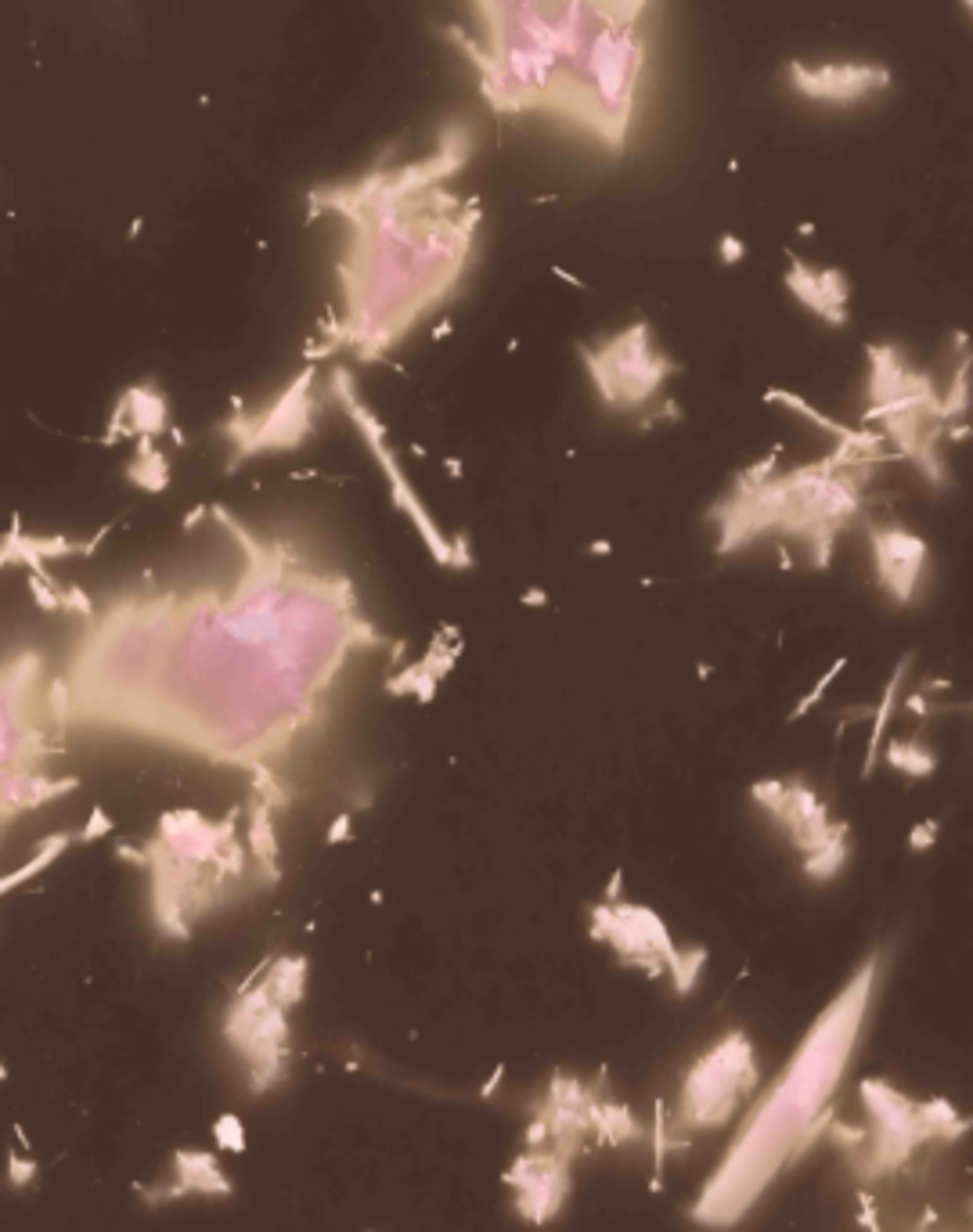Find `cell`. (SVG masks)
I'll return each mask as SVG.
<instances>
[{
  "label": "cell",
  "mask_w": 973,
  "mask_h": 1232,
  "mask_svg": "<svg viewBox=\"0 0 973 1232\" xmlns=\"http://www.w3.org/2000/svg\"><path fill=\"white\" fill-rule=\"evenodd\" d=\"M209 516L246 551V574L220 599L217 591H123L134 613L163 634L101 609L123 628L163 638L155 645L83 630L76 645L105 653H170L174 674L141 684L105 703L76 728H112V736H138L151 710L174 692L145 739L180 746L209 764L257 771L278 767L292 746L325 725L329 692L350 653L386 649V634L361 613L354 580L339 570H317L307 555H292L288 541H267L224 505Z\"/></svg>",
  "instance_id": "1"
},
{
  "label": "cell",
  "mask_w": 973,
  "mask_h": 1232,
  "mask_svg": "<svg viewBox=\"0 0 973 1232\" xmlns=\"http://www.w3.org/2000/svg\"><path fill=\"white\" fill-rule=\"evenodd\" d=\"M462 166L447 148L393 174H368L350 188L311 195L314 209H336L354 224L350 249L339 260L346 317L329 339L307 346V361L354 350L357 361H383L429 310L451 296L462 278L480 205L440 192V180Z\"/></svg>",
  "instance_id": "2"
},
{
  "label": "cell",
  "mask_w": 973,
  "mask_h": 1232,
  "mask_svg": "<svg viewBox=\"0 0 973 1232\" xmlns=\"http://www.w3.org/2000/svg\"><path fill=\"white\" fill-rule=\"evenodd\" d=\"M877 962L879 958L873 955L854 973V980L844 987V995L825 1009L808 1041L790 1059V1067L782 1070L779 1085L761 1099V1107L754 1110L750 1124L736 1138L721 1171H714L699 1204L692 1207L696 1221H703V1225L740 1221L757 1196L768 1190V1182L808 1146V1128L819 1124L815 1121L819 1107L848 1067V1056L858 1038V1024H862L869 995H873Z\"/></svg>",
  "instance_id": "3"
},
{
  "label": "cell",
  "mask_w": 973,
  "mask_h": 1232,
  "mask_svg": "<svg viewBox=\"0 0 973 1232\" xmlns=\"http://www.w3.org/2000/svg\"><path fill=\"white\" fill-rule=\"evenodd\" d=\"M317 383V368H307L267 400L260 411H242V400H234V415H228L217 425L224 437L231 440V458L224 462V472L231 476L238 466H246L249 458L260 454H282L300 451L307 437L314 433V397L311 389Z\"/></svg>",
  "instance_id": "4"
},
{
  "label": "cell",
  "mask_w": 973,
  "mask_h": 1232,
  "mask_svg": "<svg viewBox=\"0 0 973 1232\" xmlns=\"http://www.w3.org/2000/svg\"><path fill=\"white\" fill-rule=\"evenodd\" d=\"M332 393H336V400L343 404L346 418L357 425V433H361V440L368 443V451L375 454V462H379L386 483H390V494H393V505H397L400 512H404V516L415 522V530H419V537H422V545L429 548L433 562H440V566H451V545L444 541L437 520L429 516V508L422 505V497H419V491L412 487V479H408V472H404V466H400L397 451L390 447L383 422L375 418V411H371L368 404H365V397L357 393L354 371H350V368H332Z\"/></svg>",
  "instance_id": "5"
},
{
  "label": "cell",
  "mask_w": 973,
  "mask_h": 1232,
  "mask_svg": "<svg viewBox=\"0 0 973 1232\" xmlns=\"http://www.w3.org/2000/svg\"><path fill=\"white\" fill-rule=\"evenodd\" d=\"M790 87L808 101L848 109L891 87V68L879 62H790Z\"/></svg>",
  "instance_id": "6"
},
{
  "label": "cell",
  "mask_w": 973,
  "mask_h": 1232,
  "mask_svg": "<svg viewBox=\"0 0 973 1232\" xmlns=\"http://www.w3.org/2000/svg\"><path fill=\"white\" fill-rule=\"evenodd\" d=\"M231 1178L220 1167V1157L209 1150H177L170 1157V1178H155L151 1186H134L149 1207H163L188 1196H231Z\"/></svg>",
  "instance_id": "7"
},
{
  "label": "cell",
  "mask_w": 973,
  "mask_h": 1232,
  "mask_svg": "<svg viewBox=\"0 0 973 1232\" xmlns=\"http://www.w3.org/2000/svg\"><path fill=\"white\" fill-rule=\"evenodd\" d=\"M112 526L95 530L91 541H76L66 534H26L22 530V516L12 512V526L0 537V570L8 566H29L33 574H47V562L51 559H72V555H95L97 545L109 537Z\"/></svg>",
  "instance_id": "8"
},
{
  "label": "cell",
  "mask_w": 973,
  "mask_h": 1232,
  "mask_svg": "<svg viewBox=\"0 0 973 1232\" xmlns=\"http://www.w3.org/2000/svg\"><path fill=\"white\" fill-rule=\"evenodd\" d=\"M790 288H794L800 303H808L811 310H819L829 321H844V300H848V285L836 271H811L800 260H794L790 271Z\"/></svg>",
  "instance_id": "9"
},
{
  "label": "cell",
  "mask_w": 973,
  "mask_h": 1232,
  "mask_svg": "<svg viewBox=\"0 0 973 1232\" xmlns=\"http://www.w3.org/2000/svg\"><path fill=\"white\" fill-rule=\"evenodd\" d=\"M249 815V854L257 865V876H263V887H278L282 883V865H278V833H275V808L263 804L260 796L249 793L246 804Z\"/></svg>",
  "instance_id": "10"
},
{
  "label": "cell",
  "mask_w": 973,
  "mask_h": 1232,
  "mask_svg": "<svg viewBox=\"0 0 973 1232\" xmlns=\"http://www.w3.org/2000/svg\"><path fill=\"white\" fill-rule=\"evenodd\" d=\"M120 408L126 415V425H130V433L134 437H163L166 429H170V400H166L163 386L159 383H134L126 389L123 397H120Z\"/></svg>",
  "instance_id": "11"
},
{
  "label": "cell",
  "mask_w": 973,
  "mask_h": 1232,
  "mask_svg": "<svg viewBox=\"0 0 973 1232\" xmlns=\"http://www.w3.org/2000/svg\"><path fill=\"white\" fill-rule=\"evenodd\" d=\"M72 844H76V833H69V829L43 836L41 844H37V850H33V858H29L26 865H18V869H12L8 876H0V897H4V894H12L14 887H22V883H29L33 876L47 872V869H51V865H55L58 858H62V854L72 847Z\"/></svg>",
  "instance_id": "12"
},
{
  "label": "cell",
  "mask_w": 973,
  "mask_h": 1232,
  "mask_svg": "<svg viewBox=\"0 0 973 1232\" xmlns=\"http://www.w3.org/2000/svg\"><path fill=\"white\" fill-rule=\"evenodd\" d=\"M138 440H141L138 458L126 466V479L145 494H163L166 487H170V479H174V472H170V458L155 447V440L151 437H138Z\"/></svg>",
  "instance_id": "13"
},
{
  "label": "cell",
  "mask_w": 973,
  "mask_h": 1232,
  "mask_svg": "<svg viewBox=\"0 0 973 1232\" xmlns=\"http://www.w3.org/2000/svg\"><path fill=\"white\" fill-rule=\"evenodd\" d=\"M213 1142H217L220 1153H246L249 1150V1136H246V1124L238 1121L234 1113H220L217 1121H213Z\"/></svg>",
  "instance_id": "14"
},
{
  "label": "cell",
  "mask_w": 973,
  "mask_h": 1232,
  "mask_svg": "<svg viewBox=\"0 0 973 1232\" xmlns=\"http://www.w3.org/2000/svg\"><path fill=\"white\" fill-rule=\"evenodd\" d=\"M26 588L41 613H62V591H58L55 584V574H33V570H29Z\"/></svg>",
  "instance_id": "15"
},
{
  "label": "cell",
  "mask_w": 973,
  "mask_h": 1232,
  "mask_svg": "<svg viewBox=\"0 0 973 1232\" xmlns=\"http://www.w3.org/2000/svg\"><path fill=\"white\" fill-rule=\"evenodd\" d=\"M8 1178H12L14 1190H26L33 1186L37 1178H41V1164L33 1153H22V1150H8Z\"/></svg>",
  "instance_id": "16"
},
{
  "label": "cell",
  "mask_w": 973,
  "mask_h": 1232,
  "mask_svg": "<svg viewBox=\"0 0 973 1232\" xmlns=\"http://www.w3.org/2000/svg\"><path fill=\"white\" fill-rule=\"evenodd\" d=\"M112 829H116V818H112L101 804H95L91 815H87V821H83V829L76 833V840H80V844H97V840H105Z\"/></svg>",
  "instance_id": "17"
},
{
  "label": "cell",
  "mask_w": 973,
  "mask_h": 1232,
  "mask_svg": "<svg viewBox=\"0 0 973 1232\" xmlns=\"http://www.w3.org/2000/svg\"><path fill=\"white\" fill-rule=\"evenodd\" d=\"M62 613H72V616H80L83 624H91L97 609L80 584H66V588H62Z\"/></svg>",
  "instance_id": "18"
},
{
  "label": "cell",
  "mask_w": 973,
  "mask_h": 1232,
  "mask_svg": "<svg viewBox=\"0 0 973 1232\" xmlns=\"http://www.w3.org/2000/svg\"><path fill=\"white\" fill-rule=\"evenodd\" d=\"M419 674H422V663H412V667H404L400 674H390L386 678V696H412L415 692V682H419Z\"/></svg>",
  "instance_id": "19"
},
{
  "label": "cell",
  "mask_w": 973,
  "mask_h": 1232,
  "mask_svg": "<svg viewBox=\"0 0 973 1232\" xmlns=\"http://www.w3.org/2000/svg\"><path fill=\"white\" fill-rule=\"evenodd\" d=\"M350 833H354V815L343 811V815H336V818H332L329 833H325V844H329V847H339V844L350 840Z\"/></svg>",
  "instance_id": "20"
},
{
  "label": "cell",
  "mask_w": 973,
  "mask_h": 1232,
  "mask_svg": "<svg viewBox=\"0 0 973 1232\" xmlns=\"http://www.w3.org/2000/svg\"><path fill=\"white\" fill-rule=\"evenodd\" d=\"M717 253H721V260L725 263H736L746 256V242H740L736 234H721V242H717Z\"/></svg>",
  "instance_id": "21"
},
{
  "label": "cell",
  "mask_w": 973,
  "mask_h": 1232,
  "mask_svg": "<svg viewBox=\"0 0 973 1232\" xmlns=\"http://www.w3.org/2000/svg\"><path fill=\"white\" fill-rule=\"evenodd\" d=\"M206 516H209V508H206V505H195L192 512H188V516L180 520V534H195V526H199V522L206 520Z\"/></svg>",
  "instance_id": "22"
},
{
  "label": "cell",
  "mask_w": 973,
  "mask_h": 1232,
  "mask_svg": "<svg viewBox=\"0 0 973 1232\" xmlns=\"http://www.w3.org/2000/svg\"><path fill=\"white\" fill-rule=\"evenodd\" d=\"M451 335V321H440L437 329H433V339H447Z\"/></svg>",
  "instance_id": "23"
},
{
  "label": "cell",
  "mask_w": 973,
  "mask_h": 1232,
  "mask_svg": "<svg viewBox=\"0 0 973 1232\" xmlns=\"http://www.w3.org/2000/svg\"><path fill=\"white\" fill-rule=\"evenodd\" d=\"M447 469H451V476H462V466H458L454 458H447Z\"/></svg>",
  "instance_id": "24"
},
{
  "label": "cell",
  "mask_w": 973,
  "mask_h": 1232,
  "mask_svg": "<svg viewBox=\"0 0 973 1232\" xmlns=\"http://www.w3.org/2000/svg\"><path fill=\"white\" fill-rule=\"evenodd\" d=\"M8 1082V1063H0V1085Z\"/></svg>",
  "instance_id": "25"
},
{
  "label": "cell",
  "mask_w": 973,
  "mask_h": 1232,
  "mask_svg": "<svg viewBox=\"0 0 973 1232\" xmlns=\"http://www.w3.org/2000/svg\"><path fill=\"white\" fill-rule=\"evenodd\" d=\"M962 4H966V8H970V12H973V0H962Z\"/></svg>",
  "instance_id": "26"
},
{
  "label": "cell",
  "mask_w": 973,
  "mask_h": 1232,
  "mask_svg": "<svg viewBox=\"0 0 973 1232\" xmlns=\"http://www.w3.org/2000/svg\"><path fill=\"white\" fill-rule=\"evenodd\" d=\"M368 1232H371V1229H368Z\"/></svg>",
  "instance_id": "27"
}]
</instances>
